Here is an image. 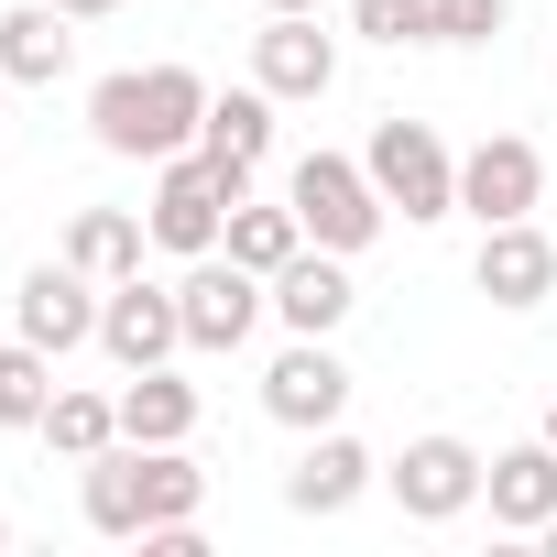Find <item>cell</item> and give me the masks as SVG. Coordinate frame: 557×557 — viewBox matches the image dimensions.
Returning a JSON list of instances; mask_svg holds the SVG:
<instances>
[{
    "instance_id": "cell-1",
    "label": "cell",
    "mask_w": 557,
    "mask_h": 557,
    "mask_svg": "<svg viewBox=\"0 0 557 557\" xmlns=\"http://www.w3.org/2000/svg\"><path fill=\"white\" fill-rule=\"evenodd\" d=\"M88 121L110 153H175L208 121V88H197V66H132V77H99Z\"/></svg>"
},
{
    "instance_id": "cell-2",
    "label": "cell",
    "mask_w": 557,
    "mask_h": 557,
    "mask_svg": "<svg viewBox=\"0 0 557 557\" xmlns=\"http://www.w3.org/2000/svg\"><path fill=\"white\" fill-rule=\"evenodd\" d=\"M285 197H296V219H307V240H318V251H361V240L383 230V186H372V164L307 153Z\"/></svg>"
},
{
    "instance_id": "cell-3",
    "label": "cell",
    "mask_w": 557,
    "mask_h": 557,
    "mask_svg": "<svg viewBox=\"0 0 557 557\" xmlns=\"http://www.w3.org/2000/svg\"><path fill=\"white\" fill-rule=\"evenodd\" d=\"M372 186H383V208H405V219L459 208V164H448V143H437L426 121H383V132H372Z\"/></svg>"
},
{
    "instance_id": "cell-4",
    "label": "cell",
    "mask_w": 557,
    "mask_h": 557,
    "mask_svg": "<svg viewBox=\"0 0 557 557\" xmlns=\"http://www.w3.org/2000/svg\"><path fill=\"white\" fill-rule=\"evenodd\" d=\"M230 208H240V186H230L208 153H164V186H153V240H175V251H208Z\"/></svg>"
},
{
    "instance_id": "cell-5",
    "label": "cell",
    "mask_w": 557,
    "mask_h": 557,
    "mask_svg": "<svg viewBox=\"0 0 557 557\" xmlns=\"http://www.w3.org/2000/svg\"><path fill=\"white\" fill-rule=\"evenodd\" d=\"M535 197H546V164H535V143H513V132H492L470 164H459V208L492 230V219H535Z\"/></svg>"
},
{
    "instance_id": "cell-6",
    "label": "cell",
    "mask_w": 557,
    "mask_h": 557,
    "mask_svg": "<svg viewBox=\"0 0 557 557\" xmlns=\"http://www.w3.org/2000/svg\"><path fill=\"white\" fill-rule=\"evenodd\" d=\"M175 307H186V339L197 350H240L251 318H262V285H251V262H197L175 285Z\"/></svg>"
},
{
    "instance_id": "cell-7",
    "label": "cell",
    "mask_w": 557,
    "mask_h": 557,
    "mask_svg": "<svg viewBox=\"0 0 557 557\" xmlns=\"http://www.w3.org/2000/svg\"><path fill=\"white\" fill-rule=\"evenodd\" d=\"M99 339H110V361H121V372H143V361H164V350L186 339V307H175L164 285H143V273H121L110 307H99Z\"/></svg>"
},
{
    "instance_id": "cell-8",
    "label": "cell",
    "mask_w": 557,
    "mask_h": 557,
    "mask_svg": "<svg viewBox=\"0 0 557 557\" xmlns=\"http://www.w3.org/2000/svg\"><path fill=\"white\" fill-rule=\"evenodd\" d=\"M251 66H262V88H273V99H318V88L339 77V45L318 34V12H273V23H262V45H251Z\"/></svg>"
},
{
    "instance_id": "cell-9",
    "label": "cell",
    "mask_w": 557,
    "mask_h": 557,
    "mask_svg": "<svg viewBox=\"0 0 557 557\" xmlns=\"http://www.w3.org/2000/svg\"><path fill=\"white\" fill-rule=\"evenodd\" d=\"M546 285H557V240L535 219H492L481 230V296L492 307H535Z\"/></svg>"
},
{
    "instance_id": "cell-10",
    "label": "cell",
    "mask_w": 557,
    "mask_h": 557,
    "mask_svg": "<svg viewBox=\"0 0 557 557\" xmlns=\"http://www.w3.org/2000/svg\"><path fill=\"white\" fill-rule=\"evenodd\" d=\"M339 394H350V372H339V350H329V339H296L285 361L262 372V405L285 416V426H329V416H339Z\"/></svg>"
},
{
    "instance_id": "cell-11",
    "label": "cell",
    "mask_w": 557,
    "mask_h": 557,
    "mask_svg": "<svg viewBox=\"0 0 557 557\" xmlns=\"http://www.w3.org/2000/svg\"><path fill=\"white\" fill-rule=\"evenodd\" d=\"M262 143H273V99L262 88H230V99H208V121H197V153L251 197V164H262Z\"/></svg>"
},
{
    "instance_id": "cell-12",
    "label": "cell",
    "mask_w": 557,
    "mask_h": 557,
    "mask_svg": "<svg viewBox=\"0 0 557 557\" xmlns=\"http://www.w3.org/2000/svg\"><path fill=\"white\" fill-rule=\"evenodd\" d=\"M470 492H481V459H470L459 437H416V448L394 459V503H405V513H459Z\"/></svg>"
},
{
    "instance_id": "cell-13",
    "label": "cell",
    "mask_w": 557,
    "mask_h": 557,
    "mask_svg": "<svg viewBox=\"0 0 557 557\" xmlns=\"http://www.w3.org/2000/svg\"><path fill=\"white\" fill-rule=\"evenodd\" d=\"M99 329V307H88V273L77 262H45V273H23V339H45V350H77Z\"/></svg>"
},
{
    "instance_id": "cell-14",
    "label": "cell",
    "mask_w": 557,
    "mask_h": 557,
    "mask_svg": "<svg viewBox=\"0 0 557 557\" xmlns=\"http://www.w3.org/2000/svg\"><path fill=\"white\" fill-rule=\"evenodd\" d=\"M481 492H492V524H546V513H557V437L503 448V459L481 470Z\"/></svg>"
},
{
    "instance_id": "cell-15",
    "label": "cell",
    "mask_w": 557,
    "mask_h": 557,
    "mask_svg": "<svg viewBox=\"0 0 557 557\" xmlns=\"http://www.w3.org/2000/svg\"><path fill=\"white\" fill-rule=\"evenodd\" d=\"M186 426H197V394H186L164 361H143V372L121 383V437H143V448H175Z\"/></svg>"
},
{
    "instance_id": "cell-16",
    "label": "cell",
    "mask_w": 557,
    "mask_h": 557,
    "mask_svg": "<svg viewBox=\"0 0 557 557\" xmlns=\"http://www.w3.org/2000/svg\"><path fill=\"white\" fill-rule=\"evenodd\" d=\"M273 307H285V318H296L307 339H329V329L350 318V273H339V262H307V251H296L285 273H273Z\"/></svg>"
},
{
    "instance_id": "cell-17",
    "label": "cell",
    "mask_w": 557,
    "mask_h": 557,
    "mask_svg": "<svg viewBox=\"0 0 557 557\" xmlns=\"http://www.w3.org/2000/svg\"><path fill=\"white\" fill-rule=\"evenodd\" d=\"M88 524L99 535H143V437H121V448L88 459Z\"/></svg>"
},
{
    "instance_id": "cell-18",
    "label": "cell",
    "mask_w": 557,
    "mask_h": 557,
    "mask_svg": "<svg viewBox=\"0 0 557 557\" xmlns=\"http://www.w3.org/2000/svg\"><path fill=\"white\" fill-rule=\"evenodd\" d=\"M66 12H55V0H23V12H0V66H12V77H66Z\"/></svg>"
},
{
    "instance_id": "cell-19",
    "label": "cell",
    "mask_w": 557,
    "mask_h": 557,
    "mask_svg": "<svg viewBox=\"0 0 557 557\" xmlns=\"http://www.w3.org/2000/svg\"><path fill=\"white\" fill-rule=\"evenodd\" d=\"M66 262L88 273V285H121V273H143V230H132L121 208H77V230H66Z\"/></svg>"
},
{
    "instance_id": "cell-20",
    "label": "cell",
    "mask_w": 557,
    "mask_h": 557,
    "mask_svg": "<svg viewBox=\"0 0 557 557\" xmlns=\"http://www.w3.org/2000/svg\"><path fill=\"white\" fill-rule=\"evenodd\" d=\"M296 240H307L296 197H285V208H262V197H240V208H230V262H251V273H285V262H296Z\"/></svg>"
},
{
    "instance_id": "cell-21",
    "label": "cell",
    "mask_w": 557,
    "mask_h": 557,
    "mask_svg": "<svg viewBox=\"0 0 557 557\" xmlns=\"http://www.w3.org/2000/svg\"><path fill=\"white\" fill-rule=\"evenodd\" d=\"M361 470H372V459H361L350 437H318V448L296 459V481H285V503H296V513H339V503L361 492Z\"/></svg>"
},
{
    "instance_id": "cell-22",
    "label": "cell",
    "mask_w": 557,
    "mask_h": 557,
    "mask_svg": "<svg viewBox=\"0 0 557 557\" xmlns=\"http://www.w3.org/2000/svg\"><path fill=\"white\" fill-rule=\"evenodd\" d=\"M45 437H55L66 459H99V448L121 437V405H99V394H55V405H45Z\"/></svg>"
},
{
    "instance_id": "cell-23",
    "label": "cell",
    "mask_w": 557,
    "mask_h": 557,
    "mask_svg": "<svg viewBox=\"0 0 557 557\" xmlns=\"http://www.w3.org/2000/svg\"><path fill=\"white\" fill-rule=\"evenodd\" d=\"M197 459H175V448H143V524H186L197 513Z\"/></svg>"
},
{
    "instance_id": "cell-24",
    "label": "cell",
    "mask_w": 557,
    "mask_h": 557,
    "mask_svg": "<svg viewBox=\"0 0 557 557\" xmlns=\"http://www.w3.org/2000/svg\"><path fill=\"white\" fill-rule=\"evenodd\" d=\"M45 405H55V383H45V339L0 350V426H45Z\"/></svg>"
},
{
    "instance_id": "cell-25",
    "label": "cell",
    "mask_w": 557,
    "mask_h": 557,
    "mask_svg": "<svg viewBox=\"0 0 557 557\" xmlns=\"http://www.w3.org/2000/svg\"><path fill=\"white\" fill-rule=\"evenodd\" d=\"M503 34V0H426V45H481Z\"/></svg>"
},
{
    "instance_id": "cell-26",
    "label": "cell",
    "mask_w": 557,
    "mask_h": 557,
    "mask_svg": "<svg viewBox=\"0 0 557 557\" xmlns=\"http://www.w3.org/2000/svg\"><path fill=\"white\" fill-rule=\"evenodd\" d=\"M361 34L372 45H426V0H361Z\"/></svg>"
},
{
    "instance_id": "cell-27",
    "label": "cell",
    "mask_w": 557,
    "mask_h": 557,
    "mask_svg": "<svg viewBox=\"0 0 557 557\" xmlns=\"http://www.w3.org/2000/svg\"><path fill=\"white\" fill-rule=\"evenodd\" d=\"M55 12H66V23H99V12H121V0H55Z\"/></svg>"
},
{
    "instance_id": "cell-28",
    "label": "cell",
    "mask_w": 557,
    "mask_h": 557,
    "mask_svg": "<svg viewBox=\"0 0 557 557\" xmlns=\"http://www.w3.org/2000/svg\"><path fill=\"white\" fill-rule=\"evenodd\" d=\"M262 12H318V0H262Z\"/></svg>"
},
{
    "instance_id": "cell-29",
    "label": "cell",
    "mask_w": 557,
    "mask_h": 557,
    "mask_svg": "<svg viewBox=\"0 0 557 557\" xmlns=\"http://www.w3.org/2000/svg\"><path fill=\"white\" fill-rule=\"evenodd\" d=\"M546 557H557V513H546Z\"/></svg>"
},
{
    "instance_id": "cell-30",
    "label": "cell",
    "mask_w": 557,
    "mask_h": 557,
    "mask_svg": "<svg viewBox=\"0 0 557 557\" xmlns=\"http://www.w3.org/2000/svg\"><path fill=\"white\" fill-rule=\"evenodd\" d=\"M0 88H12V66H0Z\"/></svg>"
},
{
    "instance_id": "cell-31",
    "label": "cell",
    "mask_w": 557,
    "mask_h": 557,
    "mask_svg": "<svg viewBox=\"0 0 557 557\" xmlns=\"http://www.w3.org/2000/svg\"><path fill=\"white\" fill-rule=\"evenodd\" d=\"M546 437H557V416H546Z\"/></svg>"
},
{
    "instance_id": "cell-32",
    "label": "cell",
    "mask_w": 557,
    "mask_h": 557,
    "mask_svg": "<svg viewBox=\"0 0 557 557\" xmlns=\"http://www.w3.org/2000/svg\"><path fill=\"white\" fill-rule=\"evenodd\" d=\"M0 535H12V524H0Z\"/></svg>"
}]
</instances>
